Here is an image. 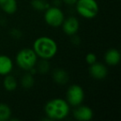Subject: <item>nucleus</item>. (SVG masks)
<instances>
[{
	"label": "nucleus",
	"mask_w": 121,
	"mask_h": 121,
	"mask_svg": "<svg viewBox=\"0 0 121 121\" xmlns=\"http://www.w3.org/2000/svg\"><path fill=\"white\" fill-rule=\"evenodd\" d=\"M32 49L37 54V57L49 60L56 56L58 47L55 40L49 37L42 36L36 39L33 42Z\"/></svg>",
	"instance_id": "obj_1"
},
{
	"label": "nucleus",
	"mask_w": 121,
	"mask_h": 121,
	"mask_svg": "<svg viewBox=\"0 0 121 121\" xmlns=\"http://www.w3.org/2000/svg\"><path fill=\"white\" fill-rule=\"evenodd\" d=\"M45 114L50 119L60 120L69 114L70 106L67 101L60 98H55L47 101L45 105Z\"/></svg>",
	"instance_id": "obj_2"
},
{
	"label": "nucleus",
	"mask_w": 121,
	"mask_h": 121,
	"mask_svg": "<svg viewBox=\"0 0 121 121\" xmlns=\"http://www.w3.org/2000/svg\"><path fill=\"white\" fill-rule=\"evenodd\" d=\"M16 62L22 70L28 71L35 67L37 62V56L32 48H23L17 54Z\"/></svg>",
	"instance_id": "obj_3"
},
{
	"label": "nucleus",
	"mask_w": 121,
	"mask_h": 121,
	"mask_svg": "<svg viewBox=\"0 0 121 121\" xmlns=\"http://www.w3.org/2000/svg\"><path fill=\"white\" fill-rule=\"evenodd\" d=\"M76 8L78 13L87 19L94 18L99 13V5L96 0H77Z\"/></svg>",
	"instance_id": "obj_4"
},
{
	"label": "nucleus",
	"mask_w": 121,
	"mask_h": 121,
	"mask_svg": "<svg viewBox=\"0 0 121 121\" xmlns=\"http://www.w3.org/2000/svg\"><path fill=\"white\" fill-rule=\"evenodd\" d=\"M44 19L49 26L53 27H58L61 26L65 19V16L63 12L59 8L48 7L46 9Z\"/></svg>",
	"instance_id": "obj_5"
},
{
	"label": "nucleus",
	"mask_w": 121,
	"mask_h": 121,
	"mask_svg": "<svg viewBox=\"0 0 121 121\" xmlns=\"http://www.w3.org/2000/svg\"><path fill=\"white\" fill-rule=\"evenodd\" d=\"M85 98V92L83 88L79 85H72L66 92V101L72 106H78L81 104Z\"/></svg>",
	"instance_id": "obj_6"
},
{
	"label": "nucleus",
	"mask_w": 121,
	"mask_h": 121,
	"mask_svg": "<svg viewBox=\"0 0 121 121\" xmlns=\"http://www.w3.org/2000/svg\"><path fill=\"white\" fill-rule=\"evenodd\" d=\"M76 107L77 108L73 111V116L75 119L79 121H89L92 119L94 113L89 106L80 104Z\"/></svg>",
	"instance_id": "obj_7"
},
{
	"label": "nucleus",
	"mask_w": 121,
	"mask_h": 121,
	"mask_svg": "<svg viewBox=\"0 0 121 121\" xmlns=\"http://www.w3.org/2000/svg\"><path fill=\"white\" fill-rule=\"evenodd\" d=\"M61 25H62V29L64 32L68 36L76 35L80 27L79 21L75 17H70L66 19H64Z\"/></svg>",
	"instance_id": "obj_8"
},
{
	"label": "nucleus",
	"mask_w": 121,
	"mask_h": 121,
	"mask_svg": "<svg viewBox=\"0 0 121 121\" xmlns=\"http://www.w3.org/2000/svg\"><path fill=\"white\" fill-rule=\"evenodd\" d=\"M90 74L93 78L97 80H102L106 77L108 74L107 67L102 63L95 62L94 64L91 65L90 67Z\"/></svg>",
	"instance_id": "obj_9"
},
{
	"label": "nucleus",
	"mask_w": 121,
	"mask_h": 121,
	"mask_svg": "<svg viewBox=\"0 0 121 121\" xmlns=\"http://www.w3.org/2000/svg\"><path fill=\"white\" fill-rule=\"evenodd\" d=\"M13 68V63L10 57L6 55H0V75L6 76L10 74Z\"/></svg>",
	"instance_id": "obj_10"
},
{
	"label": "nucleus",
	"mask_w": 121,
	"mask_h": 121,
	"mask_svg": "<svg viewBox=\"0 0 121 121\" xmlns=\"http://www.w3.org/2000/svg\"><path fill=\"white\" fill-rule=\"evenodd\" d=\"M104 60L109 66H116L120 61V53L115 48H110L104 54Z\"/></svg>",
	"instance_id": "obj_11"
},
{
	"label": "nucleus",
	"mask_w": 121,
	"mask_h": 121,
	"mask_svg": "<svg viewBox=\"0 0 121 121\" xmlns=\"http://www.w3.org/2000/svg\"><path fill=\"white\" fill-rule=\"evenodd\" d=\"M0 8L8 14H13L17 9V0H0Z\"/></svg>",
	"instance_id": "obj_12"
},
{
	"label": "nucleus",
	"mask_w": 121,
	"mask_h": 121,
	"mask_svg": "<svg viewBox=\"0 0 121 121\" xmlns=\"http://www.w3.org/2000/svg\"><path fill=\"white\" fill-rule=\"evenodd\" d=\"M52 78L54 81L59 85H65L69 81V75L65 70L63 69H56L54 71L52 74Z\"/></svg>",
	"instance_id": "obj_13"
},
{
	"label": "nucleus",
	"mask_w": 121,
	"mask_h": 121,
	"mask_svg": "<svg viewBox=\"0 0 121 121\" xmlns=\"http://www.w3.org/2000/svg\"><path fill=\"white\" fill-rule=\"evenodd\" d=\"M17 86V79L13 76L10 74H8L5 76V78L4 80V87L8 91H13L16 90Z\"/></svg>",
	"instance_id": "obj_14"
},
{
	"label": "nucleus",
	"mask_w": 121,
	"mask_h": 121,
	"mask_svg": "<svg viewBox=\"0 0 121 121\" xmlns=\"http://www.w3.org/2000/svg\"><path fill=\"white\" fill-rule=\"evenodd\" d=\"M35 84V80H34L33 75L30 72L24 74L23 76L21 79V85L24 89H31Z\"/></svg>",
	"instance_id": "obj_15"
},
{
	"label": "nucleus",
	"mask_w": 121,
	"mask_h": 121,
	"mask_svg": "<svg viewBox=\"0 0 121 121\" xmlns=\"http://www.w3.org/2000/svg\"><path fill=\"white\" fill-rule=\"evenodd\" d=\"M12 110L8 104L0 103V121H6L10 119Z\"/></svg>",
	"instance_id": "obj_16"
},
{
	"label": "nucleus",
	"mask_w": 121,
	"mask_h": 121,
	"mask_svg": "<svg viewBox=\"0 0 121 121\" xmlns=\"http://www.w3.org/2000/svg\"><path fill=\"white\" fill-rule=\"evenodd\" d=\"M37 70L40 74H47L50 69V64L48 60L47 59H42L38 63L37 62Z\"/></svg>",
	"instance_id": "obj_17"
},
{
	"label": "nucleus",
	"mask_w": 121,
	"mask_h": 121,
	"mask_svg": "<svg viewBox=\"0 0 121 121\" xmlns=\"http://www.w3.org/2000/svg\"><path fill=\"white\" fill-rule=\"evenodd\" d=\"M32 6L36 10L42 11L46 10L49 7V4L46 0H32Z\"/></svg>",
	"instance_id": "obj_18"
},
{
	"label": "nucleus",
	"mask_w": 121,
	"mask_h": 121,
	"mask_svg": "<svg viewBox=\"0 0 121 121\" xmlns=\"http://www.w3.org/2000/svg\"><path fill=\"white\" fill-rule=\"evenodd\" d=\"M96 60H97V58H96L95 54L93 52H90L86 56V61L89 65L94 64L95 62H96Z\"/></svg>",
	"instance_id": "obj_19"
},
{
	"label": "nucleus",
	"mask_w": 121,
	"mask_h": 121,
	"mask_svg": "<svg viewBox=\"0 0 121 121\" xmlns=\"http://www.w3.org/2000/svg\"><path fill=\"white\" fill-rule=\"evenodd\" d=\"M62 1L67 5H75L77 2V0H62Z\"/></svg>",
	"instance_id": "obj_20"
}]
</instances>
